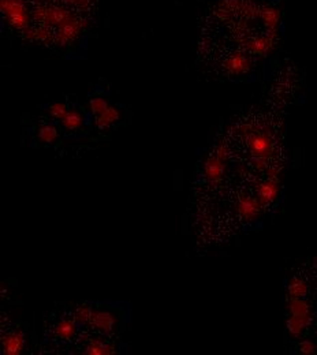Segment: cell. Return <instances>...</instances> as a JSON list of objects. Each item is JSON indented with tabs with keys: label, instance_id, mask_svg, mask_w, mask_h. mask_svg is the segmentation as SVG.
<instances>
[{
	"label": "cell",
	"instance_id": "obj_1",
	"mask_svg": "<svg viewBox=\"0 0 317 355\" xmlns=\"http://www.w3.org/2000/svg\"><path fill=\"white\" fill-rule=\"evenodd\" d=\"M3 353L8 355L19 354L25 347V335L21 331H14L11 334L5 335L1 339Z\"/></svg>",
	"mask_w": 317,
	"mask_h": 355
},
{
	"label": "cell",
	"instance_id": "obj_2",
	"mask_svg": "<svg viewBox=\"0 0 317 355\" xmlns=\"http://www.w3.org/2000/svg\"><path fill=\"white\" fill-rule=\"evenodd\" d=\"M90 324L96 329L101 331L103 334H108V332H111L114 325H115V317L112 316L111 313L104 312V310H97L92 314Z\"/></svg>",
	"mask_w": 317,
	"mask_h": 355
},
{
	"label": "cell",
	"instance_id": "obj_3",
	"mask_svg": "<svg viewBox=\"0 0 317 355\" xmlns=\"http://www.w3.org/2000/svg\"><path fill=\"white\" fill-rule=\"evenodd\" d=\"M222 159H219L217 156L208 159L205 163V176L206 179L211 182H217L223 175V164Z\"/></svg>",
	"mask_w": 317,
	"mask_h": 355
},
{
	"label": "cell",
	"instance_id": "obj_4",
	"mask_svg": "<svg viewBox=\"0 0 317 355\" xmlns=\"http://www.w3.org/2000/svg\"><path fill=\"white\" fill-rule=\"evenodd\" d=\"M75 332H77L75 323L70 321V320H62V321L56 325V328H55V335H56V338L60 340L73 339Z\"/></svg>",
	"mask_w": 317,
	"mask_h": 355
},
{
	"label": "cell",
	"instance_id": "obj_5",
	"mask_svg": "<svg viewBox=\"0 0 317 355\" xmlns=\"http://www.w3.org/2000/svg\"><path fill=\"white\" fill-rule=\"evenodd\" d=\"M270 149V141L265 135H254L250 139V150L259 157H264Z\"/></svg>",
	"mask_w": 317,
	"mask_h": 355
},
{
	"label": "cell",
	"instance_id": "obj_6",
	"mask_svg": "<svg viewBox=\"0 0 317 355\" xmlns=\"http://www.w3.org/2000/svg\"><path fill=\"white\" fill-rule=\"evenodd\" d=\"M276 196H278V186L272 183L271 180L264 182L260 186L259 198L261 202H271L272 200H275Z\"/></svg>",
	"mask_w": 317,
	"mask_h": 355
},
{
	"label": "cell",
	"instance_id": "obj_7",
	"mask_svg": "<svg viewBox=\"0 0 317 355\" xmlns=\"http://www.w3.org/2000/svg\"><path fill=\"white\" fill-rule=\"evenodd\" d=\"M238 211L245 219H252L257 213V202L252 198H242L238 204Z\"/></svg>",
	"mask_w": 317,
	"mask_h": 355
},
{
	"label": "cell",
	"instance_id": "obj_8",
	"mask_svg": "<svg viewBox=\"0 0 317 355\" xmlns=\"http://www.w3.org/2000/svg\"><path fill=\"white\" fill-rule=\"evenodd\" d=\"M114 353V347L108 345H104L101 343L99 340H95V342H90L89 345L86 346L85 349V354H90V355H103V354H112Z\"/></svg>",
	"mask_w": 317,
	"mask_h": 355
},
{
	"label": "cell",
	"instance_id": "obj_9",
	"mask_svg": "<svg viewBox=\"0 0 317 355\" xmlns=\"http://www.w3.org/2000/svg\"><path fill=\"white\" fill-rule=\"evenodd\" d=\"M62 122H63V126L66 128H69V130H75V128H78L79 126H81V123H82V118H81V115H79L78 112H67L66 114V117L62 119Z\"/></svg>",
	"mask_w": 317,
	"mask_h": 355
},
{
	"label": "cell",
	"instance_id": "obj_10",
	"mask_svg": "<svg viewBox=\"0 0 317 355\" xmlns=\"http://www.w3.org/2000/svg\"><path fill=\"white\" fill-rule=\"evenodd\" d=\"M92 314H93V310L89 306H79L74 313V320L79 324L90 323Z\"/></svg>",
	"mask_w": 317,
	"mask_h": 355
},
{
	"label": "cell",
	"instance_id": "obj_11",
	"mask_svg": "<svg viewBox=\"0 0 317 355\" xmlns=\"http://www.w3.org/2000/svg\"><path fill=\"white\" fill-rule=\"evenodd\" d=\"M58 137V133H56V128L52 127V126H44V127L40 128V133H38V138L41 139L42 142H53L55 139Z\"/></svg>",
	"mask_w": 317,
	"mask_h": 355
},
{
	"label": "cell",
	"instance_id": "obj_12",
	"mask_svg": "<svg viewBox=\"0 0 317 355\" xmlns=\"http://www.w3.org/2000/svg\"><path fill=\"white\" fill-rule=\"evenodd\" d=\"M118 119V112L114 110V108H107L106 111L101 114L100 117H99V124H100L101 127H104V126H108V124H111L112 122H115Z\"/></svg>",
	"mask_w": 317,
	"mask_h": 355
},
{
	"label": "cell",
	"instance_id": "obj_13",
	"mask_svg": "<svg viewBox=\"0 0 317 355\" xmlns=\"http://www.w3.org/2000/svg\"><path fill=\"white\" fill-rule=\"evenodd\" d=\"M289 291H290V295L293 298H300L305 294L307 287H305V284H304L301 280L293 279V280H291V284L289 286Z\"/></svg>",
	"mask_w": 317,
	"mask_h": 355
},
{
	"label": "cell",
	"instance_id": "obj_14",
	"mask_svg": "<svg viewBox=\"0 0 317 355\" xmlns=\"http://www.w3.org/2000/svg\"><path fill=\"white\" fill-rule=\"evenodd\" d=\"M66 114H67V111H66V106H63V104H53L49 108V115L55 119H63L66 117Z\"/></svg>",
	"mask_w": 317,
	"mask_h": 355
},
{
	"label": "cell",
	"instance_id": "obj_15",
	"mask_svg": "<svg viewBox=\"0 0 317 355\" xmlns=\"http://www.w3.org/2000/svg\"><path fill=\"white\" fill-rule=\"evenodd\" d=\"M90 106H92V111L97 114V115H101L108 108L107 103L103 99H93L92 103H90Z\"/></svg>",
	"mask_w": 317,
	"mask_h": 355
},
{
	"label": "cell",
	"instance_id": "obj_16",
	"mask_svg": "<svg viewBox=\"0 0 317 355\" xmlns=\"http://www.w3.org/2000/svg\"><path fill=\"white\" fill-rule=\"evenodd\" d=\"M300 350H301V353H304V354H311V353L315 351V346H313L311 342L305 340V342H302L301 345H300Z\"/></svg>",
	"mask_w": 317,
	"mask_h": 355
}]
</instances>
